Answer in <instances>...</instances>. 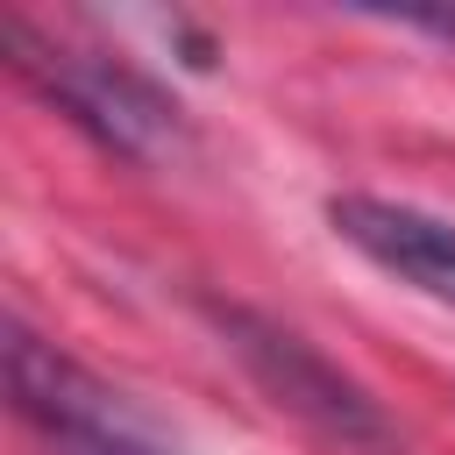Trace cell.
Returning a JSON list of instances; mask_svg holds the SVG:
<instances>
[{
  "label": "cell",
  "mask_w": 455,
  "mask_h": 455,
  "mask_svg": "<svg viewBox=\"0 0 455 455\" xmlns=\"http://www.w3.org/2000/svg\"><path fill=\"white\" fill-rule=\"evenodd\" d=\"M206 320H213V334L228 341V355L256 377V391L277 412L306 419L341 455H405V434L391 427V412L341 363H327L299 327H284L270 313H249V306H220V299H206Z\"/></svg>",
  "instance_id": "obj_1"
},
{
  "label": "cell",
  "mask_w": 455,
  "mask_h": 455,
  "mask_svg": "<svg viewBox=\"0 0 455 455\" xmlns=\"http://www.w3.org/2000/svg\"><path fill=\"white\" fill-rule=\"evenodd\" d=\"M21 78L64 114L78 121L100 149L128 156V164H164V156H185V114L121 57L107 50H64V43H43L28 21H7L0 28Z\"/></svg>",
  "instance_id": "obj_2"
},
{
  "label": "cell",
  "mask_w": 455,
  "mask_h": 455,
  "mask_svg": "<svg viewBox=\"0 0 455 455\" xmlns=\"http://www.w3.org/2000/svg\"><path fill=\"white\" fill-rule=\"evenodd\" d=\"M7 398L50 455H178V441L128 391H114L21 320H7Z\"/></svg>",
  "instance_id": "obj_3"
},
{
  "label": "cell",
  "mask_w": 455,
  "mask_h": 455,
  "mask_svg": "<svg viewBox=\"0 0 455 455\" xmlns=\"http://www.w3.org/2000/svg\"><path fill=\"white\" fill-rule=\"evenodd\" d=\"M327 228L363 263H377L384 277H398L419 299L455 313V220H441V213H427L412 199H384V192H334Z\"/></svg>",
  "instance_id": "obj_4"
},
{
  "label": "cell",
  "mask_w": 455,
  "mask_h": 455,
  "mask_svg": "<svg viewBox=\"0 0 455 455\" xmlns=\"http://www.w3.org/2000/svg\"><path fill=\"white\" fill-rule=\"evenodd\" d=\"M398 28L434 36V43H448V50H455V7H412V14H398Z\"/></svg>",
  "instance_id": "obj_5"
}]
</instances>
